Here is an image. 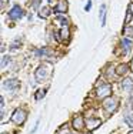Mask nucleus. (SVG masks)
<instances>
[{
    "instance_id": "15",
    "label": "nucleus",
    "mask_w": 133,
    "mask_h": 134,
    "mask_svg": "<svg viewBox=\"0 0 133 134\" xmlns=\"http://www.w3.org/2000/svg\"><path fill=\"white\" fill-rule=\"evenodd\" d=\"M127 70H129V67L126 66V64H120V66L118 67V74H125Z\"/></svg>"
},
{
    "instance_id": "6",
    "label": "nucleus",
    "mask_w": 133,
    "mask_h": 134,
    "mask_svg": "<svg viewBox=\"0 0 133 134\" xmlns=\"http://www.w3.org/2000/svg\"><path fill=\"white\" fill-rule=\"evenodd\" d=\"M16 87H19V81L16 79H9L3 83V88H6V90H14Z\"/></svg>"
},
{
    "instance_id": "1",
    "label": "nucleus",
    "mask_w": 133,
    "mask_h": 134,
    "mask_svg": "<svg viewBox=\"0 0 133 134\" xmlns=\"http://www.w3.org/2000/svg\"><path fill=\"white\" fill-rule=\"evenodd\" d=\"M26 117H27L26 111L22 110V108H19V110H16L14 113H13V116H12V121H13L14 124H19V126H20V124L24 123Z\"/></svg>"
},
{
    "instance_id": "4",
    "label": "nucleus",
    "mask_w": 133,
    "mask_h": 134,
    "mask_svg": "<svg viewBox=\"0 0 133 134\" xmlns=\"http://www.w3.org/2000/svg\"><path fill=\"white\" fill-rule=\"evenodd\" d=\"M118 104H119L118 98H107V100L104 101V108H106V110L109 111V113H112V111H115V110H116Z\"/></svg>"
},
{
    "instance_id": "9",
    "label": "nucleus",
    "mask_w": 133,
    "mask_h": 134,
    "mask_svg": "<svg viewBox=\"0 0 133 134\" xmlns=\"http://www.w3.org/2000/svg\"><path fill=\"white\" fill-rule=\"evenodd\" d=\"M132 87H133V81H132V79H125V80L122 81V88H123V90L130 91V90H132Z\"/></svg>"
},
{
    "instance_id": "3",
    "label": "nucleus",
    "mask_w": 133,
    "mask_h": 134,
    "mask_svg": "<svg viewBox=\"0 0 133 134\" xmlns=\"http://www.w3.org/2000/svg\"><path fill=\"white\" fill-rule=\"evenodd\" d=\"M97 97L99 98H104L107 97V96H110V93H112V87H110V84H103L100 86L99 88H97Z\"/></svg>"
},
{
    "instance_id": "8",
    "label": "nucleus",
    "mask_w": 133,
    "mask_h": 134,
    "mask_svg": "<svg viewBox=\"0 0 133 134\" xmlns=\"http://www.w3.org/2000/svg\"><path fill=\"white\" fill-rule=\"evenodd\" d=\"M86 126H87L89 130H94L96 127L100 126V120H97V119H89L86 121Z\"/></svg>"
},
{
    "instance_id": "14",
    "label": "nucleus",
    "mask_w": 133,
    "mask_h": 134,
    "mask_svg": "<svg viewBox=\"0 0 133 134\" xmlns=\"http://www.w3.org/2000/svg\"><path fill=\"white\" fill-rule=\"evenodd\" d=\"M125 121L129 124V127H132V129H133V113H132V114H126Z\"/></svg>"
},
{
    "instance_id": "26",
    "label": "nucleus",
    "mask_w": 133,
    "mask_h": 134,
    "mask_svg": "<svg viewBox=\"0 0 133 134\" xmlns=\"http://www.w3.org/2000/svg\"><path fill=\"white\" fill-rule=\"evenodd\" d=\"M2 134H6V133H2Z\"/></svg>"
},
{
    "instance_id": "20",
    "label": "nucleus",
    "mask_w": 133,
    "mask_h": 134,
    "mask_svg": "<svg viewBox=\"0 0 133 134\" xmlns=\"http://www.w3.org/2000/svg\"><path fill=\"white\" fill-rule=\"evenodd\" d=\"M57 134H73V133H70V131H69V130L65 127V129H60Z\"/></svg>"
},
{
    "instance_id": "17",
    "label": "nucleus",
    "mask_w": 133,
    "mask_h": 134,
    "mask_svg": "<svg viewBox=\"0 0 133 134\" xmlns=\"http://www.w3.org/2000/svg\"><path fill=\"white\" fill-rule=\"evenodd\" d=\"M104 14H106V6H102L100 7V20H102V24H104Z\"/></svg>"
},
{
    "instance_id": "25",
    "label": "nucleus",
    "mask_w": 133,
    "mask_h": 134,
    "mask_svg": "<svg viewBox=\"0 0 133 134\" xmlns=\"http://www.w3.org/2000/svg\"><path fill=\"white\" fill-rule=\"evenodd\" d=\"M132 71H133V62H132Z\"/></svg>"
},
{
    "instance_id": "24",
    "label": "nucleus",
    "mask_w": 133,
    "mask_h": 134,
    "mask_svg": "<svg viewBox=\"0 0 133 134\" xmlns=\"http://www.w3.org/2000/svg\"><path fill=\"white\" fill-rule=\"evenodd\" d=\"M129 12H130V13L133 14V4H130V6H129Z\"/></svg>"
},
{
    "instance_id": "19",
    "label": "nucleus",
    "mask_w": 133,
    "mask_h": 134,
    "mask_svg": "<svg viewBox=\"0 0 133 134\" xmlns=\"http://www.w3.org/2000/svg\"><path fill=\"white\" fill-rule=\"evenodd\" d=\"M125 34H129V36H133V27H126V29H125Z\"/></svg>"
},
{
    "instance_id": "11",
    "label": "nucleus",
    "mask_w": 133,
    "mask_h": 134,
    "mask_svg": "<svg viewBox=\"0 0 133 134\" xmlns=\"http://www.w3.org/2000/svg\"><path fill=\"white\" fill-rule=\"evenodd\" d=\"M73 127L76 130L83 129V119H82V117H76V119L73 120Z\"/></svg>"
},
{
    "instance_id": "18",
    "label": "nucleus",
    "mask_w": 133,
    "mask_h": 134,
    "mask_svg": "<svg viewBox=\"0 0 133 134\" xmlns=\"http://www.w3.org/2000/svg\"><path fill=\"white\" fill-rule=\"evenodd\" d=\"M7 63H9V57L7 56H3V59H2V67H6Z\"/></svg>"
},
{
    "instance_id": "5",
    "label": "nucleus",
    "mask_w": 133,
    "mask_h": 134,
    "mask_svg": "<svg viewBox=\"0 0 133 134\" xmlns=\"http://www.w3.org/2000/svg\"><path fill=\"white\" fill-rule=\"evenodd\" d=\"M9 16H10V19H13V20H17V19H20L22 16H23V10H22L20 6H14V7L9 12Z\"/></svg>"
},
{
    "instance_id": "10",
    "label": "nucleus",
    "mask_w": 133,
    "mask_h": 134,
    "mask_svg": "<svg viewBox=\"0 0 133 134\" xmlns=\"http://www.w3.org/2000/svg\"><path fill=\"white\" fill-rule=\"evenodd\" d=\"M122 49H123V52L127 54V53L132 50V43H130L127 39H123V40H122Z\"/></svg>"
},
{
    "instance_id": "12",
    "label": "nucleus",
    "mask_w": 133,
    "mask_h": 134,
    "mask_svg": "<svg viewBox=\"0 0 133 134\" xmlns=\"http://www.w3.org/2000/svg\"><path fill=\"white\" fill-rule=\"evenodd\" d=\"M49 14H50V9L49 7H43L42 10L39 12V16H40V17H43V19H46Z\"/></svg>"
},
{
    "instance_id": "23",
    "label": "nucleus",
    "mask_w": 133,
    "mask_h": 134,
    "mask_svg": "<svg viewBox=\"0 0 133 134\" xmlns=\"http://www.w3.org/2000/svg\"><path fill=\"white\" fill-rule=\"evenodd\" d=\"M37 4H39V0H33V6H34V7H37Z\"/></svg>"
},
{
    "instance_id": "21",
    "label": "nucleus",
    "mask_w": 133,
    "mask_h": 134,
    "mask_svg": "<svg viewBox=\"0 0 133 134\" xmlns=\"http://www.w3.org/2000/svg\"><path fill=\"white\" fill-rule=\"evenodd\" d=\"M44 93H46L44 90H42V91H37V93H36V98H37V100H39V98H42L43 96H44Z\"/></svg>"
},
{
    "instance_id": "16",
    "label": "nucleus",
    "mask_w": 133,
    "mask_h": 134,
    "mask_svg": "<svg viewBox=\"0 0 133 134\" xmlns=\"http://www.w3.org/2000/svg\"><path fill=\"white\" fill-rule=\"evenodd\" d=\"M57 23H59V24H62V26L65 27V26H67L69 20H67L66 17H62V16H59V17H57Z\"/></svg>"
},
{
    "instance_id": "7",
    "label": "nucleus",
    "mask_w": 133,
    "mask_h": 134,
    "mask_svg": "<svg viewBox=\"0 0 133 134\" xmlns=\"http://www.w3.org/2000/svg\"><path fill=\"white\" fill-rule=\"evenodd\" d=\"M66 10H67V3H66V0H60L57 3V6L55 7V12L56 13H65Z\"/></svg>"
},
{
    "instance_id": "2",
    "label": "nucleus",
    "mask_w": 133,
    "mask_h": 134,
    "mask_svg": "<svg viewBox=\"0 0 133 134\" xmlns=\"http://www.w3.org/2000/svg\"><path fill=\"white\" fill-rule=\"evenodd\" d=\"M49 73H50L49 67L43 64V66H40L39 69L36 70V79L39 81H43V80H46V79L49 77Z\"/></svg>"
},
{
    "instance_id": "22",
    "label": "nucleus",
    "mask_w": 133,
    "mask_h": 134,
    "mask_svg": "<svg viewBox=\"0 0 133 134\" xmlns=\"http://www.w3.org/2000/svg\"><path fill=\"white\" fill-rule=\"evenodd\" d=\"M90 7H92V3L89 2L87 4H86V12H89V10H90Z\"/></svg>"
},
{
    "instance_id": "13",
    "label": "nucleus",
    "mask_w": 133,
    "mask_h": 134,
    "mask_svg": "<svg viewBox=\"0 0 133 134\" xmlns=\"http://www.w3.org/2000/svg\"><path fill=\"white\" fill-rule=\"evenodd\" d=\"M60 36H62V39H65V40H67L69 39V30H67V27H62V30H60Z\"/></svg>"
}]
</instances>
